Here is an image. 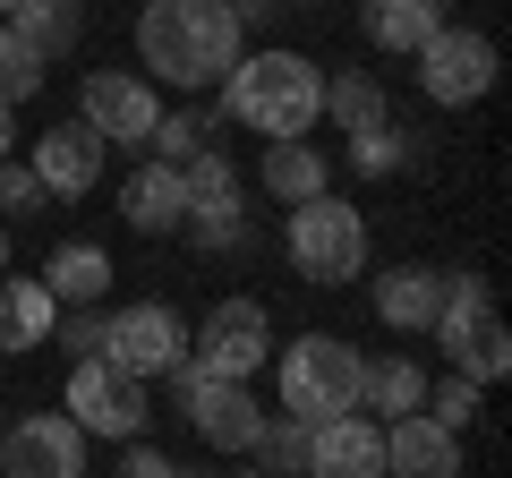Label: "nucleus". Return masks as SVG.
<instances>
[{"mask_svg": "<svg viewBox=\"0 0 512 478\" xmlns=\"http://www.w3.org/2000/svg\"><path fill=\"white\" fill-rule=\"evenodd\" d=\"M248 35H239L231 0H146L137 9V69L146 86H180V94H214L239 69Z\"/></svg>", "mask_w": 512, "mask_h": 478, "instance_id": "obj_1", "label": "nucleus"}, {"mask_svg": "<svg viewBox=\"0 0 512 478\" xmlns=\"http://www.w3.org/2000/svg\"><path fill=\"white\" fill-rule=\"evenodd\" d=\"M222 111H231L239 129L256 137H308L325 120V69L291 43H265V52H239V69L222 77Z\"/></svg>", "mask_w": 512, "mask_h": 478, "instance_id": "obj_2", "label": "nucleus"}, {"mask_svg": "<svg viewBox=\"0 0 512 478\" xmlns=\"http://www.w3.org/2000/svg\"><path fill=\"white\" fill-rule=\"evenodd\" d=\"M282 257H291L299 282L342 291V282L367 274V214H359L350 197H308V205H291V222H282Z\"/></svg>", "mask_w": 512, "mask_h": 478, "instance_id": "obj_3", "label": "nucleus"}, {"mask_svg": "<svg viewBox=\"0 0 512 478\" xmlns=\"http://www.w3.org/2000/svg\"><path fill=\"white\" fill-rule=\"evenodd\" d=\"M359 376H367V359L342 333H299L282 350V419H299V427L350 419L359 410Z\"/></svg>", "mask_w": 512, "mask_h": 478, "instance_id": "obj_4", "label": "nucleus"}, {"mask_svg": "<svg viewBox=\"0 0 512 478\" xmlns=\"http://www.w3.org/2000/svg\"><path fill=\"white\" fill-rule=\"evenodd\" d=\"M436 350H444V368L470 376L478 393L495 385V376L512 368V342H504V316H495V291L478 274H444V308H436Z\"/></svg>", "mask_w": 512, "mask_h": 478, "instance_id": "obj_5", "label": "nucleus"}, {"mask_svg": "<svg viewBox=\"0 0 512 478\" xmlns=\"http://www.w3.org/2000/svg\"><path fill=\"white\" fill-rule=\"evenodd\" d=\"M188 359L205 376H222V385H248L274 359V316H265V299H214L205 325L188 333Z\"/></svg>", "mask_w": 512, "mask_h": 478, "instance_id": "obj_6", "label": "nucleus"}, {"mask_svg": "<svg viewBox=\"0 0 512 478\" xmlns=\"http://www.w3.org/2000/svg\"><path fill=\"white\" fill-rule=\"evenodd\" d=\"M180 188H188V239L231 257L239 239H248V188H239V163L222 146H197L180 163Z\"/></svg>", "mask_w": 512, "mask_h": 478, "instance_id": "obj_7", "label": "nucleus"}, {"mask_svg": "<svg viewBox=\"0 0 512 478\" xmlns=\"http://www.w3.org/2000/svg\"><path fill=\"white\" fill-rule=\"evenodd\" d=\"M69 427L77 436H103V444H137L146 436V419H154V402H146V385L137 376H120L111 359H86V368H69Z\"/></svg>", "mask_w": 512, "mask_h": 478, "instance_id": "obj_8", "label": "nucleus"}, {"mask_svg": "<svg viewBox=\"0 0 512 478\" xmlns=\"http://www.w3.org/2000/svg\"><path fill=\"white\" fill-rule=\"evenodd\" d=\"M103 359L120 376H137V385H154V376H171L188 359V325L171 299H128V308H111V333H103Z\"/></svg>", "mask_w": 512, "mask_h": 478, "instance_id": "obj_9", "label": "nucleus"}, {"mask_svg": "<svg viewBox=\"0 0 512 478\" xmlns=\"http://www.w3.org/2000/svg\"><path fill=\"white\" fill-rule=\"evenodd\" d=\"M171 393H180V410L197 419V436L214 444V453H256L265 410H256L248 385H222V376H205L197 359H180V368H171Z\"/></svg>", "mask_w": 512, "mask_h": 478, "instance_id": "obj_10", "label": "nucleus"}, {"mask_svg": "<svg viewBox=\"0 0 512 478\" xmlns=\"http://www.w3.org/2000/svg\"><path fill=\"white\" fill-rule=\"evenodd\" d=\"M495 69H504V60H495V43L478 35V26H444V35L419 52V94L436 111H470V103L495 94Z\"/></svg>", "mask_w": 512, "mask_h": 478, "instance_id": "obj_11", "label": "nucleus"}, {"mask_svg": "<svg viewBox=\"0 0 512 478\" xmlns=\"http://www.w3.org/2000/svg\"><path fill=\"white\" fill-rule=\"evenodd\" d=\"M77 120H86L103 146H146L154 120H163V103H154V86L137 69H94L86 86H77Z\"/></svg>", "mask_w": 512, "mask_h": 478, "instance_id": "obj_12", "label": "nucleus"}, {"mask_svg": "<svg viewBox=\"0 0 512 478\" xmlns=\"http://www.w3.org/2000/svg\"><path fill=\"white\" fill-rule=\"evenodd\" d=\"M0 478H86V436L69 410H35L0 436Z\"/></svg>", "mask_w": 512, "mask_h": 478, "instance_id": "obj_13", "label": "nucleus"}, {"mask_svg": "<svg viewBox=\"0 0 512 478\" xmlns=\"http://www.w3.org/2000/svg\"><path fill=\"white\" fill-rule=\"evenodd\" d=\"M103 137L86 129V120H52V129L35 137V154H26V171H35L43 180V197H94V188H103Z\"/></svg>", "mask_w": 512, "mask_h": 478, "instance_id": "obj_14", "label": "nucleus"}, {"mask_svg": "<svg viewBox=\"0 0 512 478\" xmlns=\"http://www.w3.org/2000/svg\"><path fill=\"white\" fill-rule=\"evenodd\" d=\"M308 478H384V427L367 410L308 427Z\"/></svg>", "mask_w": 512, "mask_h": 478, "instance_id": "obj_15", "label": "nucleus"}, {"mask_svg": "<svg viewBox=\"0 0 512 478\" xmlns=\"http://www.w3.org/2000/svg\"><path fill=\"white\" fill-rule=\"evenodd\" d=\"M120 222L137 239H171V231H188V188H180V171L171 163H137L120 180Z\"/></svg>", "mask_w": 512, "mask_h": 478, "instance_id": "obj_16", "label": "nucleus"}, {"mask_svg": "<svg viewBox=\"0 0 512 478\" xmlns=\"http://www.w3.org/2000/svg\"><path fill=\"white\" fill-rule=\"evenodd\" d=\"M384 478H461V436H444L436 419H393L384 427Z\"/></svg>", "mask_w": 512, "mask_h": 478, "instance_id": "obj_17", "label": "nucleus"}, {"mask_svg": "<svg viewBox=\"0 0 512 478\" xmlns=\"http://www.w3.org/2000/svg\"><path fill=\"white\" fill-rule=\"evenodd\" d=\"M444 26H453L444 0H359V35L376 43V52H402V60H419Z\"/></svg>", "mask_w": 512, "mask_h": 478, "instance_id": "obj_18", "label": "nucleus"}, {"mask_svg": "<svg viewBox=\"0 0 512 478\" xmlns=\"http://www.w3.org/2000/svg\"><path fill=\"white\" fill-rule=\"evenodd\" d=\"M35 282L52 291V308H103L111 299V257L94 248V239H60Z\"/></svg>", "mask_w": 512, "mask_h": 478, "instance_id": "obj_19", "label": "nucleus"}, {"mask_svg": "<svg viewBox=\"0 0 512 478\" xmlns=\"http://www.w3.org/2000/svg\"><path fill=\"white\" fill-rule=\"evenodd\" d=\"M436 308H444V274H436V265H384V274H376V316L393 333H427Z\"/></svg>", "mask_w": 512, "mask_h": 478, "instance_id": "obj_20", "label": "nucleus"}, {"mask_svg": "<svg viewBox=\"0 0 512 478\" xmlns=\"http://www.w3.org/2000/svg\"><path fill=\"white\" fill-rule=\"evenodd\" d=\"M52 325H60V308H52V291H43L35 274H0V350H9V359L43 350Z\"/></svg>", "mask_w": 512, "mask_h": 478, "instance_id": "obj_21", "label": "nucleus"}, {"mask_svg": "<svg viewBox=\"0 0 512 478\" xmlns=\"http://www.w3.org/2000/svg\"><path fill=\"white\" fill-rule=\"evenodd\" d=\"M256 188L274 205H308V197H333V171H325V154H316L308 137H282V146H265V163H256Z\"/></svg>", "mask_w": 512, "mask_h": 478, "instance_id": "obj_22", "label": "nucleus"}, {"mask_svg": "<svg viewBox=\"0 0 512 478\" xmlns=\"http://www.w3.org/2000/svg\"><path fill=\"white\" fill-rule=\"evenodd\" d=\"M0 26H9L26 52L60 60V52H77V35H86V0H18V9H9Z\"/></svg>", "mask_w": 512, "mask_h": 478, "instance_id": "obj_23", "label": "nucleus"}, {"mask_svg": "<svg viewBox=\"0 0 512 478\" xmlns=\"http://www.w3.org/2000/svg\"><path fill=\"white\" fill-rule=\"evenodd\" d=\"M325 120H333L342 137L393 129V103H384V77H376V69H342V77H325Z\"/></svg>", "mask_w": 512, "mask_h": 478, "instance_id": "obj_24", "label": "nucleus"}, {"mask_svg": "<svg viewBox=\"0 0 512 478\" xmlns=\"http://www.w3.org/2000/svg\"><path fill=\"white\" fill-rule=\"evenodd\" d=\"M427 402V376H419V359H367V376H359V410H384V419H410V410Z\"/></svg>", "mask_w": 512, "mask_h": 478, "instance_id": "obj_25", "label": "nucleus"}, {"mask_svg": "<svg viewBox=\"0 0 512 478\" xmlns=\"http://www.w3.org/2000/svg\"><path fill=\"white\" fill-rule=\"evenodd\" d=\"M256 470H265V478H308V427H299V419H265V436H256Z\"/></svg>", "mask_w": 512, "mask_h": 478, "instance_id": "obj_26", "label": "nucleus"}, {"mask_svg": "<svg viewBox=\"0 0 512 478\" xmlns=\"http://www.w3.org/2000/svg\"><path fill=\"white\" fill-rule=\"evenodd\" d=\"M103 333H111V308H60L52 350L69 359V368H86V359H103Z\"/></svg>", "mask_w": 512, "mask_h": 478, "instance_id": "obj_27", "label": "nucleus"}, {"mask_svg": "<svg viewBox=\"0 0 512 478\" xmlns=\"http://www.w3.org/2000/svg\"><path fill=\"white\" fill-rule=\"evenodd\" d=\"M43 77H52V60H43V52H26V43L9 35V26H0V103L18 111L26 94H43Z\"/></svg>", "mask_w": 512, "mask_h": 478, "instance_id": "obj_28", "label": "nucleus"}, {"mask_svg": "<svg viewBox=\"0 0 512 478\" xmlns=\"http://www.w3.org/2000/svg\"><path fill=\"white\" fill-rule=\"evenodd\" d=\"M419 419H436L444 436H461V427L478 419V385H470V376H444V385H427V402H419Z\"/></svg>", "mask_w": 512, "mask_h": 478, "instance_id": "obj_29", "label": "nucleus"}, {"mask_svg": "<svg viewBox=\"0 0 512 478\" xmlns=\"http://www.w3.org/2000/svg\"><path fill=\"white\" fill-rule=\"evenodd\" d=\"M402 163H410L402 129H367V137H350V171H359V180H393Z\"/></svg>", "mask_w": 512, "mask_h": 478, "instance_id": "obj_30", "label": "nucleus"}, {"mask_svg": "<svg viewBox=\"0 0 512 478\" xmlns=\"http://www.w3.org/2000/svg\"><path fill=\"white\" fill-rule=\"evenodd\" d=\"M146 146H154V163H171V171H180L188 154L205 146V120H197V111H163V120H154V137H146Z\"/></svg>", "mask_w": 512, "mask_h": 478, "instance_id": "obj_31", "label": "nucleus"}, {"mask_svg": "<svg viewBox=\"0 0 512 478\" xmlns=\"http://www.w3.org/2000/svg\"><path fill=\"white\" fill-rule=\"evenodd\" d=\"M43 205H52V197H43L35 171H26V163H0V222H26V214H43Z\"/></svg>", "mask_w": 512, "mask_h": 478, "instance_id": "obj_32", "label": "nucleus"}, {"mask_svg": "<svg viewBox=\"0 0 512 478\" xmlns=\"http://www.w3.org/2000/svg\"><path fill=\"white\" fill-rule=\"evenodd\" d=\"M120 478H188V470H180L171 453H154V444H128V453H120Z\"/></svg>", "mask_w": 512, "mask_h": 478, "instance_id": "obj_33", "label": "nucleus"}, {"mask_svg": "<svg viewBox=\"0 0 512 478\" xmlns=\"http://www.w3.org/2000/svg\"><path fill=\"white\" fill-rule=\"evenodd\" d=\"M9 146H18V111L0 103V163H9Z\"/></svg>", "mask_w": 512, "mask_h": 478, "instance_id": "obj_34", "label": "nucleus"}, {"mask_svg": "<svg viewBox=\"0 0 512 478\" xmlns=\"http://www.w3.org/2000/svg\"><path fill=\"white\" fill-rule=\"evenodd\" d=\"M0 274H9V222H0Z\"/></svg>", "mask_w": 512, "mask_h": 478, "instance_id": "obj_35", "label": "nucleus"}, {"mask_svg": "<svg viewBox=\"0 0 512 478\" xmlns=\"http://www.w3.org/2000/svg\"><path fill=\"white\" fill-rule=\"evenodd\" d=\"M282 9H316V0H282Z\"/></svg>", "mask_w": 512, "mask_h": 478, "instance_id": "obj_36", "label": "nucleus"}, {"mask_svg": "<svg viewBox=\"0 0 512 478\" xmlns=\"http://www.w3.org/2000/svg\"><path fill=\"white\" fill-rule=\"evenodd\" d=\"M9 9H18V0H0V18H9Z\"/></svg>", "mask_w": 512, "mask_h": 478, "instance_id": "obj_37", "label": "nucleus"}, {"mask_svg": "<svg viewBox=\"0 0 512 478\" xmlns=\"http://www.w3.org/2000/svg\"><path fill=\"white\" fill-rule=\"evenodd\" d=\"M239 478H265V470H239Z\"/></svg>", "mask_w": 512, "mask_h": 478, "instance_id": "obj_38", "label": "nucleus"}]
</instances>
